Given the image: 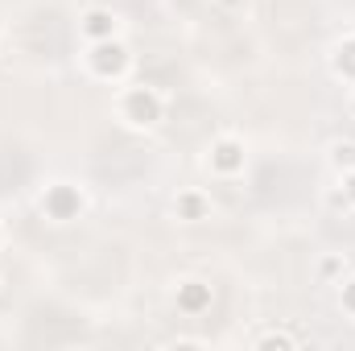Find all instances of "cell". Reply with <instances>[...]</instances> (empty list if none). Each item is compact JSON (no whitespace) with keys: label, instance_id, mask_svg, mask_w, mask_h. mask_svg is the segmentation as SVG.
I'll return each mask as SVG.
<instances>
[{"label":"cell","instance_id":"1","mask_svg":"<svg viewBox=\"0 0 355 351\" xmlns=\"http://www.w3.org/2000/svg\"><path fill=\"white\" fill-rule=\"evenodd\" d=\"M120 116L132 124V128H153L162 116H166V99L153 87H128L120 99Z\"/></svg>","mask_w":355,"mask_h":351},{"label":"cell","instance_id":"2","mask_svg":"<svg viewBox=\"0 0 355 351\" xmlns=\"http://www.w3.org/2000/svg\"><path fill=\"white\" fill-rule=\"evenodd\" d=\"M87 67H91L95 79H120L124 67H128V50H124V42H116V37H107V42H91Z\"/></svg>","mask_w":355,"mask_h":351},{"label":"cell","instance_id":"3","mask_svg":"<svg viewBox=\"0 0 355 351\" xmlns=\"http://www.w3.org/2000/svg\"><path fill=\"white\" fill-rule=\"evenodd\" d=\"M42 211H46L54 223L79 219V211H83V194H79L71 182H54V186H46V194H42Z\"/></svg>","mask_w":355,"mask_h":351},{"label":"cell","instance_id":"4","mask_svg":"<svg viewBox=\"0 0 355 351\" xmlns=\"http://www.w3.org/2000/svg\"><path fill=\"white\" fill-rule=\"evenodd\" d=\"M211 170H219V174H236V170H244V145H240L236 137L215 141V145H211Z\"/></svg>","mask_w":355,"mask_h":351},{"label":"cell","instance_id":"5","mask_svg":"<svg viewBox=\"0 0 355 351\" xmlns=\"http://www.w3.org/2000/svg\"><path fill=\"white\" fill-rule=\"evenodd\" d=\"M116 29H120L116 12H107V8H87L83 12V37L87 42H107V37H116Z\"/></svg>","mask_w":355,"mask_h":351},{"label":"cell","instance_id":"6","mask_svg":"<svg viewBox=\"0 0 355 351\" xmlns=\"http://www.w3.org/2000/svg\"><path fill=\"white\" fill-rule=\"evenodd\" d=\"M178 302H182V310L198 314V310L211 302V285H202V281H182V285H178Z\"/></svg>","mask_w":355,"mask_h":351},{"label":"cell","instance_id":"7","mask_svg":"<svg viewBox=\"0 0 355 351\" xmlns=\"http://www.w3.org/2000/svg\"><path fill=\"white\" fill-rule=\"evenodd\" d=\"M174 211H178V219H186V223H198V219H207V211H211V203H207L202 194H194V190H186V194H178Z\"/></svg>","mask_w":355,"mask_h":351},{"label":"cell","instance_id":"8","mask_svg":"<svg viewBox=\"0 0 355 351\" xmlns=\"http://www.w3.org/2000/svg\"><path fill=\"white\" fill-rule=\"evenodd\" d=\"M331 162H335V170L352 174L355 170V141H339V145L331 149Z\"/></svg>","mask_w":355,"mask_h":351},{"label":"cell","instance_id":"9","mask_svg":"<svg viewBox=\"0 0 355 351\" xmlns=\"http://www.w3.org/2000/svg\"><path fill=\"white\" fill-rule=\"evenodd\" d=\"M302 339L297 335H285V331H265V335H257V348H297Z\"/></svg>","mask_w":355,"mask_h":351},{"label":"cell","instance_id":"10","mask_svg":"<svg viewBox=\"0 0 355 351\" xmlns=\"http://www.w3.org/2000/svg\"><path fill=\"white\" fill-rule=\"evenodd\" d=\"M339 302H343V310H347V314L355 318V277L347 281V285H343V293H339Z\"/></svg>","mask_w":355,"mask_h":351},{"label":"cell","instance_id":"11","mask_svg":"<svg viewBox=\"0 0 355 351\" xmlns=\"http://www.w3.org/2000/svg\"><path fill=\"white\" fill-rule=\"evenodd\" d=\"M343 190H347V198H352V207H355V170L343 174Z\"/></svg>","mask_w":355,"mask_h":351},{"label":"cell","instance_id":"12","mask_svg":"<svg viewBox=\"0 0 355 351\" xmlns=\"http://www.w3.org/2000/svg\"><path fill=\"white\" fill-rule=\"evenodd\" d=\"M339 268H347V261H327L322 264V273H339Z\"/></svg>","mask_w":355,"mask_h":351},{"label":"cell","instance_id":"13","mask_svg":"<svg viewBox=\"0 0 355 351\" xmlns=\"http://www.w3.org/2000/svg\"><path fill=\"white\" fill-rule=\"evenodd\" d=\"M352 112H355V95H352Z\"/></svg>","mask_w":355,"mask_h":351},{"label":"cell","instance_id":"14","mask_svg":"<svg viewBox=\"0 0 355 351\" xmlns=\"http://www.w3.org/2000/svg\"><path fill=\"white\" fill-rule=\"evenodd\" d=\"M0 240H4V232H0Z\"/></svg>","mask_w":355,"mask_h":351}]
</instances>
